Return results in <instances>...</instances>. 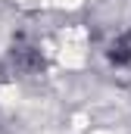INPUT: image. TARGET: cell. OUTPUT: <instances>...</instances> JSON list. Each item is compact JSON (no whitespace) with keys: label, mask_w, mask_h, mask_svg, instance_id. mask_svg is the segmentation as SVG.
Masks as SVG:
<instances>
[{"label":"cell","mask_w":131,"mask_h":134,"mask_svg":"<svg viewBox=\"0 0 131 134\" xmlns=\"http://www.w3.org/2000/svg\"><path fill=\"white\" fill-rule=\"evenodd\" d=\"M109 63H112V66H128L131 63V31H125L122 37L112 41V47H109Z\"/></svg>","instance_id":"1"}]
</instances>
